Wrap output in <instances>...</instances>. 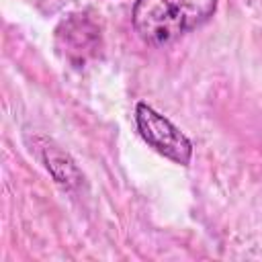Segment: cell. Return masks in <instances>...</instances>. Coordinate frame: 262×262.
Listing matches in <instances>:
<instances>
[{
    "label": "cell",
    "instance_id": "6da1fadb",
    "mask_svg": "<svg viewBox=\"0 0 262 262\" xmlns=\"http://www.w3.org/2000/svg\"><path fill=\"white\" fill-rule=\"evenodd\" d=\"M217 0H135L133 27L149 45H166L180 35L205 25Z\"/></svg>",
    "mask_w": 262,
    "mask_h": 262
},
{
    "label": "cell",
    "instance_id": "7a4b0ae2",
    "mask_svg": "<svg viewBox=\"0 0 262 262\" xmlns=\"http://www.w3.org/2000/svg\"><path fill=\"white\" fill-rule=\"evenodd\" d=\"M135 123L137 131L143 137V141L154 147L164 158L186 166L192 158V143L190 139L164 115H160L156 108H151L145 102H139L135 106Z\"/></svg>",
    "mask_w": 262,
    "mask_h": 262
},
{
    "label": "cell",
    "instance_id": "3957f363",
    "mask_svg": "<svg viewBox=\"0 0 262 262\" xmlns=\"http://www.w3.org/2000/svg\"><path fill=\"white\" fill-rule=\"evenodd\" d=\"M102 37L98 25L84 12L70 14L55 29V49L74 68L86 66L100 53Z\"/></svg>",
    "mask_w": 262,
    "mask_h": 262
},
{
    "label": "cell",
    "instance_id": "277c9868",
    "mask_svg": "<svg viewBox=\"0 0 262 262\" xmlns=\"http://www.w3.org/2000/svg\"><path fill=\"white\" fill-rule=\"evenodd\" d=\"M43 162H45V168L49 170V174L53 176V180L63 190H74L82 184V172L78 170L76 162L66 151H61L57 145H53V143L43 145Z\"/></svg>",
    "mask_w": 262,
    "mask_h": 262
}]
</instances>
